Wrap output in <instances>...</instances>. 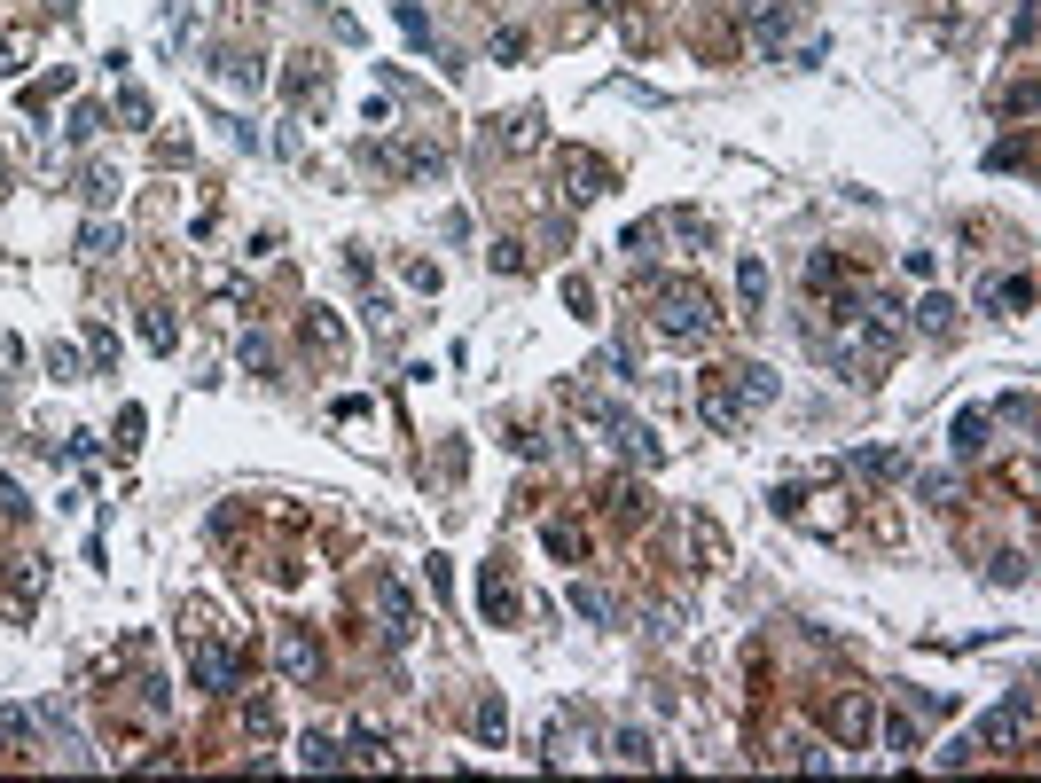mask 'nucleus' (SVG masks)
Returning a JSON list of instances; mask_svg holds the SVG:
<instances>
[{
	"instance_id": "1",
	"label": "nucleus",
	"mask_w": 1041,
	"mask_h": 783,
	"mask_svg": "<svg viewBox=\"0 0 1041 783\" xmlns=\"http://www.w3.org/2000/svg\"><path fill=\"white\" fill-rule=\"evenodd\" d=\"M650 298H658V329L666 337H705L713 329V298L697 282H650Z\"/></svg>"
},
{
	"instance_id": "2",
	"label": "nucleus",
	"mask_w": 1041,
	"mask_h": 783,
	"mask_svg": "<svg viewBox=\"0 0 1041 783\" xmlns=\"http://www.w3.org/2000/svg\"><path fill=\"white\" fill-rule=\"evenodd\" d=\"M282 674H290V682H314L321 674V643L306 627H282Z\"/></svg>"
},
{
	"instance_id": "3",
	"label": "nucleus",
	"mask_w": 1041,
	"mask_h": 783,
	"mask_svg": "<svg viewBox=\"0 0 1041 783\" xmlns=\"http://www.w3.org/2000/svg\"><path fill=\"white\" fill-rule=\"evenodd\" d=\"M987 306H995V314H1026V306H1034V282L1026 275H1010V282H987Z\"/></svg>"
},
{
	"instance_id": "4",
	"label": "nucleus",
	"mask_w": 1041,
	"mask_h": 783,
	"mask_svg": "<svg viewBox=\"0 0 1041 783\" xmlns=\"http://www.w3.org/2000/svg\"><path fill=\"white\" fill-rule=\"evenodd\" d=\"M916 329H932V337H948V329H955V298H940V290H932V298L916 306Z\"/></svg>"
},
{
	"instance_id": "5",
	"label": "nucleus",
	"mask_w": 1041,
	"mask_h": 783,
	"mask_svg": "<svg viewBox=\"0 0 1041 783\" xmlns=\"http://www.w3.org/2000/svg\"><path fill=\"white\" fill-rule=\"evenodd\" d=\"M979 447H987V408L955 415V455H979Z\"/></svg>"
},
{
	"instance_id": "6",
	"label": "nucleus",
	"mask_w": 1041,
	"mask_h": 783,
	"mask_svg": "<svg viewBox=\"0 0 1041 783\" xmlns=\"http://www.w3.org/2000/svg\"><path fill=\"white\" fill-rule=\"evenodd\" d=\"M854 470H861V478H893V470H901V455H877V447H869V455H854Z\"/></svg>"
},
{
	"instance_id": "7",
	"label": "nucleus",
	"mask_w": 1041,
	"mask_h": 783,
	"mask_svg": "<svg viewBox=\"0 0 1041 783\" xmlns=\"http://www.w3.org/2000/svg\"><path fill=\"white\" fill-rule=\"evenodd\" d=\"M548 549H556V556H580L588 541H580V525H548Z\"/></svg>"
},
{
	"instance_id": "8",
	"label": "nucleus",
	"mask_w": 1041,
	"mask_h": 783,
	"mask_svg": "<svg viewBox=\"0 0 1041 783\" xmlns=\"http://www.w3.org/2000/svg\"><path fill=\"white\" fill-rule=\"evenodd\" d=\"M118 118H126V126H149V94H141V87L118 94Z\"/></svg>"
},
{
	"instance_id": "9",
	"label": "nucleus",
	"mask_w": 1041,
	"mask_h": 783,
	"mask_svg": "<svg viewBox=\"0 0 1041 783\" xmlns=\"http://www.w3.org/2000/svg\"><path fill=\"white\" fill-rule=\"evenodd\" d=\"M337 760H345V752H337L329 737H306V768H337Z\"/></svg>"
},
{
	"instance_id": "10",
	"label": "nucleus",
	"mask_w": 1041,
	"mask_h": 783,
	"mask_svg": "<svg viewBox=\"0 0 1041 783\" xmlns=\"http://www.w3.org/2000/svg\"><path fill=\"white\" fill-rule=\"evenodd\" d=\"M345 760H384V737H376V729H353V752H345Z\"/></svg>"
},
{
	"instance_id": "11",
	"label": "nucleus",
	"mask_w": 1041,
	"mask_h": 783,
	"mask_svg": "<svg viewBox=\"0 0 1041 783\" xmlns=\"http://www.w3.org/2000/svg\"><path fill=\"white\" fill-rule=\"evenodd\" d=\"M102 134V110H71V141H94Z\"/></svg>"
},
{
	"instance_id": "12",
	"label": "nucleus",
	"mask_w": 1041,
	"mask_h": 783,
	"mask_svg": "<svg viewBox=\"0 0 1041 783\" xmlns=\"http://www.w3.org/2000/svg\"><path fill=\"white\" fill-rule=\"evenodd\" d=\"M572 611H588V619H611V603L595 596V588H572Z\"/></svg>"
},
{
	"instance_id": "13",
	"label": "nucleus",
	"mask_w": 1041,
	"mask_h": 783,
	"mask_svg": "<svg viewBox=\"0 0 1041 783\" xmlns=\"http://www.w3.org/2000/svg\"><path fill=\"white\" fill-rule=\"evenodd\" d=\"M509 611V588H501V572H486V619H501Z\"/></svg>"
}]
</instances>
